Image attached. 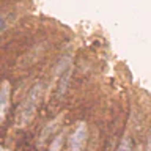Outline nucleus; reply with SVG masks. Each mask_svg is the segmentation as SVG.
I'll return each mask as SVG.
<instances>
[{"label":"nucleus","instance_id":"f257e3e1","mask_svg":"<svg viewBox=\"0 0 151 151\" xmlns=\"http://www.w3.org/2000/svg\"><path fill=\"white\" fill-rule=\"evenodd\" d=\"M41 91H42L41 83H36L35 87L28 91L27 98L24 99V102L21 104V107H19V110H17V115H16V126L17 127H25L28 123L32 121V118L36 112L38 102H40Z\"/></svg>","mask_w":151,"mask_h":151},{"label":"nucleus","instance_id":"0eeeda50","mask_svg":"<svg viewBox=\"0 0 151 151\" xmlns=\"http://www.w3.org/2000/svg\"><path fill=\"white\" fill-rule=\"evenodd\" d=\"M148 151H151V134L148 137Z\"/></svg>","mask_w":151,"mask_h":151},{"label":"nucleus","instance_id":"39448f33","mask_svg":"<svg viewBox=\"0 0 151 151\" xmlns=\"http://www.w3.org/2000/svg\"><path fill=\"white\" fill-rule=\"evenodd\" d=\"M116 151H132V142H131L129 137H124V139L120 142Z\"/></svg>","mask_w":151,"mask_h":151},{"label":"nucleus","instance_id":"6e6552de","mask_svg":"<svg viewBox=\"0 0 151 151\" xmlns=\"http://www.w3.org/2000/svg\"><path fill=\"white\" fill-rule=\"evenodd\" d=\"M3 28H5V25H3V22H2V21H0V32H2V30H3Z\"/></svg>","mask_w":151,"mask_h":151},{"label":"nucleus","instance_id":"7ed1b4c3","mask_svg":"<svg viewBox=\"0 0 151 151\" xmlns=\"http://www.w3.org/2000/svg\"><path fill=\"white\" fill-rule=\"evenodd\" d=\"M9 93H11V88H9V83L5 80L0 87V123L5 120V115H6L9 106Z\"/></svg>","mask_w":151,"mask_h":151},{"label":"nucleus","instance_id":"423d86ee","mask_svg":"<svg viewBox=\"0 0 151 151\" xmlns=\"http://www.w3.org/2000/svg\"><path fill=\"white\" fill-rule=\"evenodd\" d=\"M57 123H58V120H54L52 123H49V124L46 126V129L42 131V134H41V143H44V140L47 139V135H49L50 132L55 129V124H57Z\"/></svg>","mask_w":151,"mask_h":151},{"label":"nucleus","instance_id":"1a4fd4ad","mask_svg":"<svg viewBox=\"0 0 151 151\" xmlns=\"http://www.w3.org/2000/svg\"><path fill=\"white\" fill-rule=\"evenodd\" d=\"M139 151H140V150H139Z\"/></svg>","mask_w":151,"mask_h":151},{"label":"nucleus","instance_id":"20e7f679","mask_svg":"<svg viewBox=\"0 0 151 151\" xmlns=\"http://www.w3.org/2000/svg\"><path fill=\"white\" fill-rule=\"evenodd\" d=\"M63 132L61 134H58L55 137L54 140H52V143H50V146H49V151H60V148H61V143H63Z\"/></svg>","mask_w":151,"mask_h":151},{"label":"nucleus","instance_id":"f03ea898","mask_svg":"<svg viewBox=\"0 0 151 151\" xmlns=\"http://www.w3.org/2000/svg\"><path fill=\"white\" fill-rule=\"evenodd\" d=\"M87 137H88L87 124L83 121H80L76 127V131L69 137V143H68L69 151H83V146L87 143Z\"/></svg>","mask_w":151,"mask_h":151}]
</instances>
